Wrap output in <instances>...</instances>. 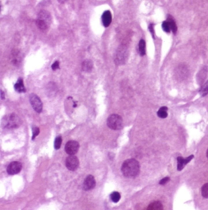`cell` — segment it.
<instances>
[{
	"mask_svg": "<svg viewBox=\"0 0 208 210\" xmlns=\"http://www.w3.org/2000/svg\"><path fill=\"white\" fill-rule=\"evenodd\" d=\"M121 172L126 178H134L140 173V165L134 159L126 160L121 165Z\"/></svg>",
	"mask_w": 208,
	"mask_h": 210,
	"instance_id": "cell-1",
	"label": "cell"
},
{
	"mask_svg": "<svg viewBox=\"0 0 208 210\" xmlns=\"http://www.w3.org/2000/svg\"><path fill=\"white\" fill-rule=\"evenodd\" d=\"M107 125L113 130H119L123 126L122 118L117 114L111 115L107 120Z\"/></svg>",
	"mask_w": 208,
	"mask_h": 210,
	"instance_id": "cell-2",
	"label": "cell"
},
{
	"mask_svg": "<svg viewBox=\"0 0 208 210\" xmlns=\"http://www.w3.org/2000/svg\"><path fill=\"white\" fill-rule=\"evenodd\" d=\"M3 124L4 126L8 128L17 127L20 125V120L19 117L15 114H12L4 117Z\"/></svg>",
	"mask_w": 208,
	"mask_h": 210,
	"instance_id": "cell-3",
	"label": "cell"
},
{
	"mask_svg": "<svg viewBox=\"0 0 208 210\" xmlns=\"http://www.w3.org/2000/svg\"><path fill=\"white\" fill-rule=\"evenodd\" d=\"M127 58V51L126 48L123 47L121 46L118 49L114 56V61L117 65H121V64H124L126 61Z\"/></svg>",
	"mask_w": 208,
	"mask_h": 210,
	"instance_id": "cell-4",
	"label": "cell"
},
{
	"mask_svg": "<svg viewBox=\"0 0 208 210\" xmlns=\"http://www.w3.org/2000/svg\"><path fill=\"white\" fill-rule=\"evenodd\" d=\"M29 101L34 110L37 113H40L43 108V105L40 99L35 94H31L29 96Z\"/></svg>",
	"mask_w": 208,
	"mask_h": 210,
	"instance_id": "cell-5",
	"label": "cell"
},
{
	"mask_svg": "<svg viewBox=\"0 0 208 210\" xmlns=\"http://www.w3.org/2000/svg\"><path fill=\"white\" fill-rule=\"evenodd\" d=\"M67 168L71 171H75L79 167V159L76 156L74 155H70L67 158L65 161Z\"/></svg>",
	"mask_w": 208,
	"mask_h": 210,
	"instance_id": "cell-6",
	"label": "cell"
},
{
	"mask_svg": "<svg viewBox=\"0 0 208 210\" xmlns=\"http://www.w3.org/2000/svg\"><path fill=\"white\" fill-rule=\"evenodd\" d=\"M79 148V144L78 142L71 140L68 142L65 147L66 153L69 155H74L77 153Z\"/></svg>",
	"mask_w": 208,
	"mask_h": 210,
	"instance_id": "cell-7",
	"label": "cell"
},
{
	"mask_svg": "<svg viewBox=\"0 0 208 210\" xmlns=\"http://www.w3.org/2000/svg\"><path fill=\"white\" fill-rule=\"evenodd\" d=\"M22 169V164L18 161L10 163L7 168V171L9 175H14L18 174Z\"/></svg>",
	"mask_w": 208,
	"mask_h": 210,
	"instance_id": "cell-8",
	"label": "cell"
},
{
	"mask_svg": "<svg viewBox=\"0 0 208 210\" xmlns=\"http://www.w3.org/2000/svg\"><path fill=\"white\" fill-rule=\"evenodd\" d=\"M96 181L93 176L89 175L85 178L83 183V189L85 191L91 190L95 187Z\"/></svg>",
	"mask_w": 208,
	"mask_h": 210,
	"instance_id": "cell-9",
	"label": "cell"
},
{
	"mask_svg": "<svg viewBox=\"0 0 208 210\" xmlns=\"http://www.w3.org/2000/svg\"><path fill=\"white\" fill-rule=\"evenodd\" d=\"M10 59H11V61L14 65L18 66L20 64V62L22 60V56L18 50L15 49L13 50L11 53Z\"/></svg>",
	"mask_w": 208,
	"mask_h": 210,
	"instance_id": "cell-10",
	"label": "cell"
},
{
	"mask_svg": "<svg viewBox=\"0 0 208 210\" xmlns=\"http://www.w3.org/2000/svg\"><path fill=\"white\" fill-rule=\"evenodd\" d=\"M37 19L44 21L45 23L50 25L51 23V16L49 12L46 11L45 10H42L39 12L38 14V17Z\"/></svg>",
	"mask_w": 208,
	"mask_h": 210,
	"instance_id": "cell-11",
	"label": "cell"
},
{
	"mask_svg": "<svg viewBox=\"0 0 208 210\" xmlns=\"http://www.w3.org/2000/svg\"><path fill=\"white\" fill-rule=\"evenodd\" d=\"M194 155H191L190 156H189L188 158H187L185 159H183L182 157H178L177 158V161H178V165H177V169L178 171H181L182 170L184 166L188 164L190 161L194 158Z\"/></svg>",
	"mask_w": 208,
	"mask_h": 210,
	"instance_id": "cell-12",
	"label": "cell"
},
{
	"mask_svg": "<svg viewBox=\"0 0 208 210\" xmlns=\"http://www.w3.org/2000/svg\"><path fill=\"white\" fill-rule=\"evenodd\" d=\"M112 21V14L109 10H106L102 15V22L105 27H108Z\"/></svg>",
	"mask_w": 208,
	"mask_h": 210,
	"instance_id": "cell-13",
	"label": "cell"
},
{
	"mask_svg": "<svg viewBox=\"0 0 208 210\" xmlns=\"http://www.w3.org/2000/svg\"><path fill=\"white\" fill-rule=\"evenodd\" d=\"M14 89L18 93H25L26 92V88L23 84V81L22 78H19L17 82L14 85Z\"/></svg>",
	"mask_w": 208,
	"mask_h": 210,
	"instance_id": "cell-14",
	"label": "cell"
},
{
	"mask_svg": "<svg viewBox=\"0 0 208 210\" xmlns=\"http://www.w3.org/2000/svg\"><path fill=\"white\" fill-rule=\"evenodd\" d=\"M93 68V63L89 60H85L82 64V69L84 71L90 72L92 71Z\"/></svg>",
	"mask_w": 208,
	"mask_h": 210,
	"instance_id": "cell-15",
	"label": "cell"
},
{
	"mask_svg": "<svg viewBox=\"0 0 208 210\" xmlns=\"http://www.w3.org/2000/svg\"><path fill=\"white\" fill-rule=\"evenodd\" d=\"M138 52L141 56H144L146 53V43L143 39H141L138 43Z\"/></svg>",
	"mask_w": 208,
	"mask_h": 210,
	"instance_id": "cell-16",
	"label": "cell"
},
{
	"mask_svg": "<svg viewBox=\"0 0 208 210\" xmlns=\"http://www.w3.org/2000/svg\"><path fill=\"white\" fill-rule=\"evenodd\" d=\"M162 209V204L159 202H154L151 203V204H149L147 208V209L149 210H160Z\"/></svg>",
	"mask_w": 208,
	"mask_h": 210,
	"instance_id": "cell-17",
	"label": "cell"
},
{
	"mask_svg": "<svg viewBox=\"0 0 208 210\" xmlns=\"http://www.w3.org/2000/svg\"><path fill=\"white\" fill-rule=\"evenodd\" d=\"M35 23H36V25L37 26V27H38L40 30H41L42 31L46 30L50 26L46 24V23H45L44 21H42V20H39L38 19L36 20Z\"/></svg>",
	"mask_w": 208,
	"mask_h": 210,
	"instance_id": "cell-18",
	"label": "cell"
},
{
	"mask_svg": "<svg viewBox=\"0 0 208 210\" xmlns=\"http://www.w3.org/2000/svg\"><path fill=\"white\" fill-rule=\"evenodd\" d=\"M167 110H168V109L167 107H162L157 113L158 116L161 118H167L168 116Z\"/></svg>",
	"mask_w": 208,
	"mask_h": 210,
	"instance_id": "cell-19",
	"label": "cell"
},
{
	"mask_svg": "<svg viewBox=\"0 0 208 210\" xmlns=\"http://www.w3.org/2000/svg\"><path fill=\"white\" fill-rule=\"evenodd\" d=\"M167 21H168V23L170 24V28H171V31H172V32L174 34L177 33V30H178V28H177V24H176L174 20L172 17H169L168 18V19H167Z\"/></svg>",
	"mask_w": 208,
	"mask_h": 210,
	"instance_id": "cell-20",
	"label": "cell"
},
{
	"mask_svg": "<svg viewBox=\"0 0 208 210\" xmlns=\"http://www.w3.org/2000/svg\"><path fill=\"white\" fill-rule=\"evenodd\" d=\"M200 94L203 97L206 96L208 94V80L202 85L200 90Z\"/></svg>",
	"mask_w": 208,
	"mask_h": 210,
	"instance_id": "cell-21",
	"label": "cell"
},
{
	"mask_svg": "<svg viewBox=\"0 0 208 210\" xmlns=\"http://www.w3.org/2000/svg\"><path fill=\"white\" fill-rule=\"evenodd\" d=\"M120 198H121L120 193L118 192H114L110 194L111 200L114 203L119 202V200H120Z\"/></svg>",
	"mask_w": 208,
	"mask_h": 210,
	"instance_id": "cell-22",
	"label": "cell"
},
{
	"mask_svg": "<svg viewBox=\"0 0 208 210\" xmlns=\"http://www.w3.org/2000/svg\"><path fill=\"white\" fill-rule=\"evenodd\" d=\"M62 139L61 136H57L55 140V143H54V147L56 149H59L61 148V144H62Z\"/></svg>",
	"mask_w": 208,
	"mask_h": 210,
	"instance_id": "cell-23",
	"label": "cell"
},
{
	"mask_svg": "<svg viewBox=\"0 0 208 210\" xmlns=\"http://www.w3.org/2000/svg\"><path fill=\"white\" fill-rule=\"evenodd\" d=\"M201 195L203 197L208 198V183H206L201 188Z\"/></svg>",
	"mask_w": 208,
	"mask_h": 210,
	"instance_id": "cell-24",
	"label": "cell"
},
{
	"mask_svg": "<svg viewBox=\"0 0 208 210\" xmlns=\"http://www.w3.org/2000/svg\"><path fill=\"white\" fill-rule=\"evenodd\" d=\"M162 30L166 32V33H170V31H171V28H170V26L167 20L164 21L162 24Z\"/></svg>",
	"mask_w": 208,
	"mask_h": 210,
	"instance_id": "cell-25",
	"label": "cell"
},
{
	"mask_svg": "<svg viewBox=\"0 0 208 210\" xmlns=\"http://www.w3.org/2000/svg\"><path fill=\"white\" fill-rule=\"evenodd\" d=\"M39 133H40L39 128L36 126H33V137H32V140H34L35 137L38 136Z\"/></svg>",
	"mask_w": 208,
	"mask_h": 210,
	"instance_id": "cell-26",
	"label": "cell"
},
{
	"mask_svg": "<svg viewBox=\"0 0 208 210\" xmlns=\"http://www.w3.org/2000/svg\"><path fill=\"white\" fill-rule=\"evenodd\" d=\"M51 68H52L53 70H54V71H55V70H56L57 69H59V62L57 61H55L54 63L52 64Z\"/></svg>",
	"mask_w": 208,
	"mask_h": 210,
	"instance_id": "cell-27",
	"label": "cell"
},
{
	"mask_svg": "<svg viewBox=\"0 0 208 210\" xmlns=\"http://www.w3.org/2000/svg\"><path fill=\"white\" fill-rule=\"evenodd\" d=\"M170 181V178L169 177H165L164 178H163L162 180H161L159 182V184L161 185H164L165 184H166L167 182H168Z\"/></svg>",
	"mask_w": 208,
	"mask_h": 210,
	"instance_id": "cell-28",
	"label": "cell"
},
{
	"mask_svg": "<svg viewBox=\"0 0 208 210\" xmlns=\"http://www.w3.org/2000/svg\"><path fill=\"white\" fill-rule=\"evenodd\" d=\"M149 30H150V31L151 32V33L153 36V37H154V28H153V24H150V25H149Z\"/></svg>",
	"mask_w": 208,
	"mask_h": 210,
	"instance_id": "cell-29",
	"label": "cell"
},
{
	"mask_svg": "<svg viewBox=\"0 0 208 210\" xmlns=\"http://www.w3.org/2000/svg\"><path fill=\"white\" fill-rule=\"evenodd\" d=\"M67 1V0H57V1L59 2V3H61V4H63V3H65L66 1Z\"/></svg>",
	"mask_w": 208,
	"mask_h": 210,
	"instance_id": "cell-30",
	"label": "cell"
},
{
	"mask_svg": "<svg viewBox=\"0 0 208 210\" xmlns=\"http://www.w3.org/2000/svg\"><path fill=\"white\" fill-rule=\"evenodd\" d=\"M4 94L3 92V91H1V98L2 99H4L5 98V96H4Z\"/></svg>",
	"mask_w": 208,
	"mask_h": 210,
	"instance_id": "cell-31",
	"label": "cell"
},
{
	"mask_svg": "<svg viewBox=\"0 0 208 210\" xmlns=\"http://www.w3.org/2000/svg\"><path fill=\"white\" fill-rule=\"evenodd\" d=\"M206 156H207V158H208V149L207 150V153H206Z\"/></svg>",
	"mask_w": 208,
	"mask_h": 210,
	"instance_id": "cell-32",
	"label": "cell"
}]
</instances>
